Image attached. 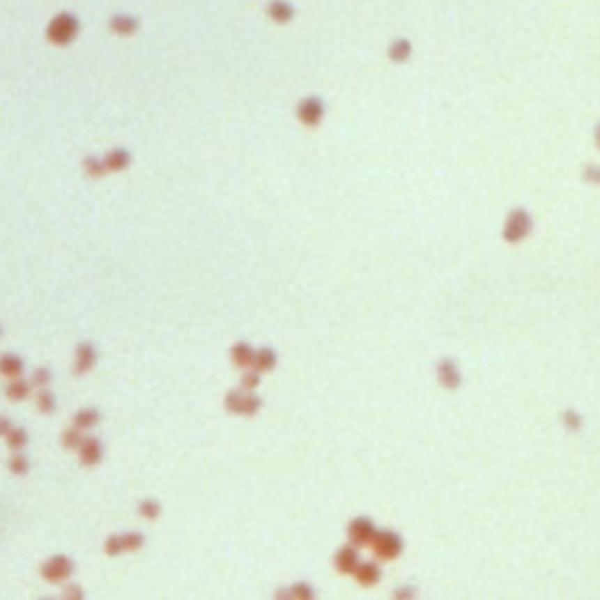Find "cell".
Masks as SVG:
<instances>
[{
  "label": "cell",
  "instance_id": "1",
  "mask_svg": "<svg viewBox=\"0 0 600 600\" xmlns=\"http://www.w3.org/2000/svg\"><path fill=\"white\" fill-rule=\"evenodd\" d=\"M77 31H80V22L70 12H59L52 22L47 24V38L54 45H68L75 40Z\"/></svg>",
  "mask_w": 600,
  "mask_h": 600
},
{
  "label": "cell",
  "instance_id": "2",
  "mask_svg": "<svg viewBox=\"0 0 600 600\" xmlns=\"http://www.w3.org/2000/svg\"><path fill=\"white\" fill-rule=\"evenodd\" d=\"M293 8L291 3H286V0H270L268 3V17L272 19V22L277 24H286L293 19Z\"/></svg>",
  "mask_w": 600,
  "mask_h": 600
},
{
  "label": "cell",
  "instance_id": "3",
  "mask_svg": "<svg viewBox=\"0 0 600 600\" xmlns=\"http://www.w3.org/2000/svg\"><path fill=\"white\" fill-rule=\"evenodd\" d=\"M111 29L118 36H132L139 29V19L132 15H113L111 17Z\"/></svg>",
  "mask_w": 600,
  "mask_h": 600
},
{
  "label": "cell",
  "instance_id": "4",
  "mask_svg": "<svg viewBox=\"0 0 600 600\" xmlns=\"http://www.w3.org/2000/svg\"><path fill=\"white\" fill-rule=\"evenodd\" d=\"M300 118L305 120V122H314L319 118V103L317 101H305L302 103V108H300Z\"/></svg>",
  "mask_w": 600,
  "mask_h": 600
}]
</instances>
